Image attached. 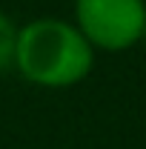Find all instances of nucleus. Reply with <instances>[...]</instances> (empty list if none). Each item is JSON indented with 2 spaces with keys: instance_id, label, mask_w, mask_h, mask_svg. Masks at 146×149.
<instances>
[{
  "instance_id": "7ed1b4c3",
  "label": "nucleus",
  "mask_w": 146,
  "mask_h": 149,
  "mask_svg": "<svg viewBox=\"0 0 146 149\" xmlns=\"http://www.w3.org/2000/svg\"><path fill=\"white\" fill-rule=\"evenodd\" d=\"M15 46H17V23L0 12V74L15 69Z\"/></svg>"
},
{
  "instance_id": "f03ea898",
  "label": "nucleus",
  "mask_w": 146,
  "mask_h": 149,
  "mask_svg": "<svg viewBox=\"0 0 146 149\" xmlns=\"http://www.w3.org/2000/svg\"><path fill=\"white\" fill-rule=\"evenodd\" d=\"M74 26L95 52H129L146 37V0H74Z\"/></svg>"
},
{
  "instance_id": "20e7f679",
  "label": "nucleus",
  "mask_w": 146,
  "mask_h": 149,
  "mask_svg": "<svg viewBox=\"0 0 146 149\" xmlns=\"http://www.w3.org/2000/svg\"><path fill=\"white\" fill-rule=\"evenodd\" d=\"M143 43H146V37H143Z\"/></svg>"
},
{
  "instance_id": "f257e3e1",
  "label": "nucleus",
  "mask_w": 146,
  "mask_h": 149,
  "mask_svg": "<svg viewBox=\"0 0 146 149\" xmlns=\"http://www.w3.org/2000/svg\"><path fill=\"white\" fill-rule=\"evenodd\" d=\"M97 52L72 20L35 17L17 26L15 72L40 89H72L95 69Z\"/></svg>"
}]
</instances>
